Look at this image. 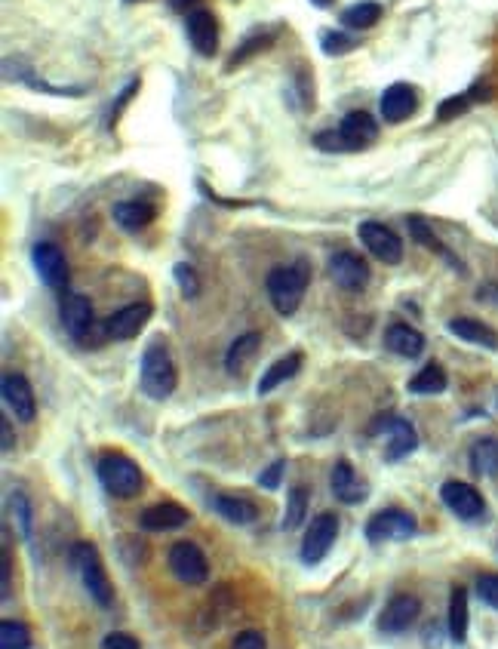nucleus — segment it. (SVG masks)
I'll return each mask as SVG.
<instances>
[{
	"label": "nucleus",
	"mask_w": 498,
	"mask_h": 649,
	"mask_svg": "<svg viewBox=\"0 0 498 649\" xmlns=\"http://www.w3.org/2000/svg\"><path fill=\"white\" fill-rule=\"evenodd\" d=\"M311 283V265L308 259H296L293 265H277L268 271V280H265V290H268V299L274 305L277 314L289 317L296 314L302 299H305V290Z\"/></svg>",
	"instance_id": "obj_1"
},
{
	"label": "nucleus",
	"mask_w": 498,
	"mask_h": 649,
	"mask_svg": "<svg viewBox=\"0 0 498 649\" xmlns=\"http://www.w3.org/2000/svg\"><path fill=\"white\" fill-rule=\"evenodd\" d=\"M139 385L145 391V397L151 400H166L173 397L176 385H179V373L176 363L166 351L163 342H151L142 354V370H139Z\"/></svg>",
	"instance_id": "obj_2"
},
{
	"label": "nucleus",
	"mask_w": 498,
	"mask_h": 649,
	"mask_svg": "<svg viewBox=\"0 0 498 649\" xmlns=\"http://www.w3.org/2000/svg\"><path fill=\"white\" fill-rule=\"evenodd\" d=\"M71 563H74V570L83 582V591H87L102 610H108V606H114V588H111V579L105 573V566H102V557L96 551V545L90 542H77L71 548Z\"/></svg>",
	"instance_id": "obj_3"
},
{
	"label": "nucleus",
	"mask_w": 498,
	"mask_h": 649,
	"mask_svg": "<svg viewBox=\"0 0 498 649\" xmlns=\"http://www.w3.org/2000/svg\"><path fill=\"white\" fill-rule=\"evenodd\" d=\"M96 474L114 499H133L142 490V468L130 456H120V453L102 456Z\"/></svg>",
	"instance_id": "obj_4"
},
{
	"label": "nucleus",
	"mask_w": 498,
	"mask_h": 649,
	"mask_svg": "<svg viewBox=\"0 0 498 649\" xmlns=\"http://www.w3.org/2000/svg\"><path fill=\"white\" fill-rule=\"evenodd\" d=\"M415 536V517L403 508H385L366 520V539L369 545L385 542H406Z\"/></svg>",
	"instance_id": "obj_5"
},
{
	"label": "nucleus",
	"mask_w": 498,
	"mask_h": 649,
	"mask_svg": "<svg viewBox=\"0 0 498 649\" xmlns=\"http://www.w3.org/2000/svg\"><path fill=\"white\" fill-rule=\"evenodd\" d=\"M388 434V443H385V459L388 462H403L406 456H412L419 450V434H415L412 422L400 419V416H382L376 425L369 428V434Z\"/></svg>",
	"instance_id": "obj_6"
},
{
	"label": "nucleus",
	"mask_w": 498,
	"mask_h": 649,
	"mask_svg": "<svg viewBox=\"0 0 498 649\" xmlns=\"http://www.w3.org/2000/svg\"><path fill=\"white\" fill-rule=\"evenodd\" d=\"M336 539H339V517L332 511L317 514L305 530V539H302V560L308 566L320 563L329 554V548L336 545Z\"/></svg>",
	"instance_id": "obj_7"
},
{
	"label": "nucleus",
	"mask_w": 498,
	"mask_h": 649,
	"mask_svg": "<svg viewBox=\"0 0 498 649\" xmlns=\"http://www.w3.org/2000/svg\"><path fill=\"white\" fill-rule=\"evenodd\" d=\"M31 265H34L37 277L44 280L50 290H65L68 287V259H65V253L56 247V243H50V240L34 243Z\"/></svg>",
	"instance_id": "obj_8"
},
{
	"label": "nucleus",
	"mask_w": 498,
	"mask_h": 649,
	"mask_svg": "<svg viewBox=\"0 0 498 649\" xmlns=\"http://www.w3.org/2000/svg\"><path fill=\"white\" fill-rule=\"evenodd\" d=\"M170 570L185 585H200L210 579V560L194 542H176L170 548Z\"/></svg>",
	"instance_id": "obj_9"
},
{
	"label": "nucleus",
	"mask_w": 498,
	"mask_h": 649,
	"mask_svg": "<svg viewBox=\"0 0 498 649\" xmlns=\"http://www.w3.org/2000/svg\"><path fill=\"white\" fill-rule=\"evenodd\" d=\"M363 247L385 265H397L403 259V240L382 222H360L357 228Z\"/></svg>",
	"instance_id": "obj_10"
},
{
	"label": "nucleus",
	"mask_w": 498,
	"mask_h": 649,
	"mask_svg": "<svg viewBox=\"0 0 498 649\" xmlns=\"http://www.w3.org/2000/svg\"><path fill=\"white\" fill-rule=\"evenodd\" d=\"M440 499L459 520H477L486 511V502L477 493V486H471L465 480H446L440 486Z\"/></svg>",
	"instance_id": "obj_11"
},
{
	"label": "nucleus",
	"mask_w": 498,
	"mask_h": 649,
	"mask_svg": "<svg viewBox=\"0 0 498 649\" xmlns=\"http://www.w3.org/2000/svg\"><path fill=\"white\" fill-rule=\"evenodd\" d=\"M185 31H188V40H191V47L197 56L203 59H213L216 50H219V22L210 10H191L185 16Z\"/></svg>",
	"instance_id": "obj_12"
},
{
	"label": "nucleus",
	"mask_w": 498,
	"mask_h": 649,
	"mask_svg": "<svg viewBox=\"0 0 498 649\" xmlns=\"http://www.w3.org/2000/svg\"><path fill=\"white\" fill-rule=\"evenodd\" d=\"M329 277H332V283H336L339 290L360 293V290H366V283H369V265L357 253L342 250L336 256H329Z\"/></svg>",
	"instance_id": "obj_13"
},
{
	"label": "nucleus",
	"mask_w": 498,
	"mask_h": 649,
	"mask_svg": "<svg viewBox=\"0 0 498 649\" xmlns=\"http://www.w3.org/2000/svg\"><path fill=\"white\" fill-rule=\"evenodd\" d=\"M151 320V305L148 302H133V305H123L117 308L108 320H105V336L117 339V342H127L133 336L142 333V327Z\"/></svg>",
	"instance_id": "obj_14"
},
{
	"label": "nucleus",
	"mask_w": 498,
	"mask_h": 649,
	"mask_svg": "<svg viewBox=\"0 0 498 649\" xmlns=\"http://www.w3.org/2000/svg\"><path fill=\"white\" fill-rule=\"evenodd\" d=\"M422 616V600L415 594H397L385 603V610L379 616V631L382 634H403L415 619Z\"/></svg>",
	"instance_id": "obj_15"
},
{
	"label": "nucleus",
	"mask_w": 498,
	"mask_h": 649,
	"mask_svg": "<svg viewBox=\"0 0 498 649\" xmlns=\"http://www.w3.org/2000/svg\"><path fill=\"white\" fill-rule=\"evenodd\" d=\"M59 317H62V327L71 339L83 342L87 333L93 330V302L80 293H65L62 305H59Z\"/></svg>",
	"instance_id": "obj_16"
},
{
	"label": "nucleus",
	"mask_w": 498,
	"mask_h": 649,
	"mask_svg": "<svg viewBox=\"0 0 498 649\" xmlns=\"http://www.w3.org/2000/svg\"><path fill=\"white\" fill-rule=\"evenodd\" d=\"M0 391H4L7 410H10L19 422H34V416H37V400H34L31 382H28L25 376L7 373V376H4V385H0Z\"/></svg>",
	"instance_id": "obj_17"
},
{
	"label": "nucleus",
	"mask_w": 498,
	"mask_h": 649,
	"mask_svg": "<svg viewBox=\"0 0 498 649\" xmlns=\"http://www.w3.org/2000/svg\"><path fill=\"white\" fill-rule=\"evenodd\" d=\"M339 136H342L345 151H360V148H366V145H372L379 139V120L372 114H366V111H351L342 120Z\"/></svg>",
	"instance_id": "obj_18"
},
{
	"label": "nucleus",
	"mask_w": 498,
	"mask_h": 649,
	"mask_svg": "<svg viewBox=\"0 0 498 649\" xmlns=\"http://www.w3.org/2000/svg\"><path fill=\"white\" fill-rule=\"evenodd\" d=\"M415 108H419V93L409 84H391L379 99V111H382L385 124H403L409 114H415Z\"/></svg>",
	"instance_id": "obj_19"
},
{
	"label": "nucleus",
	"mask_w": 498,
	"mask_h": 649,
	"mask_svg": "<svg viewBox=\"0 0 498 649\" xmlns=\"http://www.w3.org/2000/svg\"><path fill=\"white\" fill-rule=\"evenodd\" d=\"M188 523V511L176 502H157L139 514V526L145 533H173Z\"/></svg>",
	"instance_id": "obj_20"
},
{
	"label": "nucleus",
	"mask_w": 498,
	"mask_h": 649,
	"mask_svg": "<svg viewBox=\"0 0 498 649\" xmlns=\"http://www.w3.org/2000/svg\"><path fill=\"white\" fill-rule=\"evenodd\" d=\"M329 483H332V493H336V499L342 505H360L369 496V486L357 477V471L345 459H339L336 465H332Z\"/></svg>",
	"instance_id": "obj_21"
},
{
	"label": "nucleus",
	"mask_w": 498,
	"mask_h": 649,
	"mask_svg": "<svg viewBox=\"0 0 498 649\" xmlns=\"http://www.w3.org/2000/svg\"><path fill=\"white\" fill-rule=\"evenodd\" d=\"M449 333L459 336L462 342L477 345V348L498 351V333H495L492 327H486L483 320H474V317H452V320H449Z\"/></svg>",
	"instance_id": "obj_22"
},
{
	"label": "nucleus",
	"mask_w": 498,
	"mask_h": 649,
	"mask_svg": "<svg viewBox=\"0 0 498 649\" xmlns=\"http://www.w3.org/2000/svg\"><path fill=\"white\" fill-rule=\"evenodd\" d=\"M385 345L397 357L415 360V357H422V351H425V336L415 327H409V323H394V327H388V333H385Z\"/></svg>",
	"instance_id": "obj_23"
},
{
	"label": "nucleus",
	"mask_w": 498,
	"mask_h": 649,
	"mask_svg": "<svg viewBox=\"0 0 498 649\" xmlns=\"http://www.w3.org/2000/svg\"><path fill=\"white\" fill-rule=\"evenodd\" d=\"M111 216L123 231L136 234V231H142V228H148L154 222L157 210L151 204H145V200H120V204H114Z\"/></svg>",
	"instance_id": "obj_24"
},
{
	"label": "nucleus",
	"mask_w": 498,
	"mask_h": 649,
	"mask_svg": "<svg viewBox=\"0 0 498 649\" xmlns=\"http://www.w3.org/2000/svg\"><path fill=\"white\" fill-rule=\"evenodd\" d=\"M302 351H289V354H283V357H277L271 367L262 373V379H259V394H271L274 388H280L283 382H289L293 379L299 370H302Z\"/></svg>",
	"instance_id": "obj_25"
},
{
	"label": "nucleus",
	"mask_w": 498,
	"mask_h": 649,
	"mask_svg": "<svg viewBox=\"0 0 498 649\" xmlns=\"http://www.w3.org/2000/svg\"><path fill=\"white\" fill-rule=\"evenodd\" d=\"M468 625H471V610H468V591L462 585H455L449 594V616L446 628L452 643H465L468 640Z\"/></svg>",
	"instance_id": "obj_26"
},
{
	"label": "nucleus",
	"mask_w": 498,
	"mask_h": 649,
	"mask_svg": "<svg viewBox=\"0 0 498 649\" xmlns=\"http://www.w3.org/2000/svg\"><path fill=\"white\" fill-rule=\"evenodd\" d=\"M259 345H262V336L259 333H243L231 342L228 354H225V370L231 376H240L246 367H249V360H253L259 354Z\"/></svg>",
	"instance_id": "obj_27"
},
{
	"label": "nucleus",
	"mask_w": 498,
	"mask_h": 649,
	"mask_svg": "<svg viewBox=\"0 0 498 649\" xmlns=\"http://www.w3.org/2000/svg\"><path fill=\"white\" fill-rule=\"evenodd\" d=\"M406 225H409V234H412V240H415V243H422L425 250H431V253L443 256V259H446V262H449V265H452L455 271H462V274H465L462 262L455 259V256H452V253H449V250L443 247V243H440V237L434 234V228H431V225H428V222H425L422 216H409V219H406Z\"/></svg>",
	"instance_id": "obj_28"
},
{
	"label": "nucleus",
	"mask_w": 498,
	"mask_h": 649,
	"mask_svg": "<svg viewBox=\"0 0 498 649\" xmlns=\"http://www.w3.org/2000/svg\"><path fill=\"white\" fill-rule=\"evenodd\" d=\"M274 40H277V31H274V28H259V31H253V34H246V40L231 53V59L225 62V71H234L237 65H243V62H249L253 56L265 53V50L274 44Z\"/></svg>",
	"instance_id": "obj_29"
},
{
	"label": "nucleus",
	"mask_w": 498,
	"mask_h": 649,
	"mask_svg": "<svg viewBox=\"0 0 498 649\" xmlns=\"http://www.w3.org/2000/svg\"><path fill=\"white\" fill-rule=\"evenodd\" d=\"M213 508L228 520V523H237V526H243V523H253L256 517H259V511H256V505L249 502V499H243V496H228V493H219V496H213Z\"/></svg>",
	"instance_id": "obj_30"
},
{
	"label": "nucleus",
	"mask_w": 498,
	"mask_h": 649,
	"mask_svg": "<svg viewBox=\"0 0 498 649\" xmlns=\"http://www.w3.org/2000/svg\"><path fill=\"white\" fill-rule=\"evenodd\" d=\"M382 4L376 0H360V4H351L348 10H342V25L351 31H369L382 22Z\"/></svg>",
	"instance_id": "obj_31"
},
{
	"label": "nucleus",
	"mask_w": 498,
	"mask_h": 649,
	"mask_svg": "<svg viewBox=\"0 0 498 649\" xmlns=\"http://www.w3.org/2000/svg\"><path fill=\"white\" fill-rule=\"evenodd\" d=\"M471 471L477 477H498V440L480 437L471 446Z\"/></svg>",
	"instance_id": "obj_32"
},
{
	"label": "nucleus",
	"mask_w": 498,
	"mask_h": 649,
	"mask_svg": "<svg viewBox=\"0 0 498 649\" xmlns=\"http://www.w3.org/2000/svg\"><path fill=\"white\" fill-rule=\"evenodd\" d=\"M449 385L446 379V370L440 367V363H428V367H422L419 373H415L409 379V394H419V397H428V394H443Z\"/></svg>",
	"instance_id": "obj_33"
},
{
	"label": "nucleus",
	"mask_w": 498,
	"mask_h": 649,
	"mask_svg": "<svg viewBox=\"0 0 498 649\" xmlns=\"http://www.w3.org/2000/svg\"><path fill=\"white\" fill-rule=\"evenodd\" d=\"M308 517V490L305 486H293L286 496V511H283V530H299Z\"/></svg>",
	"instance_id": "obj_34"
},
{
	"label": "nucleus",
	"mask_w": 498,
	"mask_h": 649,
	"mask_svg": "<svg viewBox=\"0 0 498 649\" xmlns=\"http://www.w3.org/2000/svg\"><path fill=\"white\" fill-rule=\"evenodd\" d=\"M477 93H483V87H474V90H468V93H459V96L443 99V102L437 105V120L449 124V120H455V117H462L465 111H471V105L483 99V96H477Z\"/></svg>",
	"instance_id": "obj_35"
},
{
	"label": "nucleus",
	"mask_w": 498,
	"mask_h": 649,
	"mask_svg": "<svg viewBox=\"0 0 498 649\" xmlns=\"http://www.w3.org/2000/svg\"><path fill=\"white\" fill-rule=\"evenodd\" d=\"M0 649H31V631L25 622L4 619L0 622Z\"/></svg>",
	"instance_id": "obj_36"
},
{
	"label": "nucleus",
	"mask_w": 498,
	"mask_h": 649,
	"mask_svg": "<svg viewBox=\"0 0 498 649\" xmlns=\"http://www.w3.org/2000/svg\"><path fill=\"white\" fill-rule=\"evenodd\" d=\"M357 44H360V40L354 34H348V31H323L320 34V50L326 56H345V53L357 50Z\"/></svg>",
	"instance_id": "obj_37"
},
{
	"label": "nucleus",
	"mask_w": 498,
	"mask_h": 649,
	"mask_svg": "<svg viewBox=\"0 0 498 649\" xmlns=\"http://www.w3.org/2000/svg\"><path fill=\"white\" fill-rule=\"evenodd\" d=\"M7 502H10L13 517H16V530L22 533V539H28L31 536V505H28L25 493H13Z\"/></svg>",
	"instance_id": "obj_38"
},
{
	"label": "nucleus",
	"mask_w": 498,
	"mask_h": 649,
	"mask_svg": "<svg viewBox=\"0 0 498 649\" xmlns=\"http://www.w3.org/2000/svg\"><path fill=\"white\" fill-rule=\"evenodd\" d=\"M173 277H176V283H179V290H182L185 299H197L200 296V277H197V271L191 265L179 262L173 268Z\"/></svg>",
	"instance_id": "obj_39"
},
{
	"label": "nucleus",
	"mask_w": 498,
	"mask_h": 649,
	"mask_svg": "<svg viewBox=\"0 0 498 649\" xmlns=\"http://www.w3.org/2000/svg\"><path fill=\"white\" fill-rule=\"evenodd\" d=\"M477 594L486 606H492V610H498V573H483L477 579Z\"/></svg>",
	"instance_id": "obj_40"
},
{
	"label": "nucleus",
	"mask_w": 498,
	"mask_h": 649,
	"mask_svg": "<svg viewBox=\"0 0 498 649\" xmlns=\"http://www.w3.org/2000/svg\"><path fill=\"white\" fill-rule=\"evenodd\" d=\"M231 649H268V640H265V634H262V631L249 628V631H240V634L234 637Z\"/></svg>",
	"instance_id": "obj_41"
},
{
	"label": "nucleus",
	"mask_w": 498,
	"mask_h": 649,
	"mask_svg": "<svg viewBox=\"0 0 498 649\" xmlns=\"http://www.w3.org/2000/svg\"><path fill=\"white\" fill-rule=\"evenodd\" d=\"M283 471H286V459L271 462V465L259 474V486H265V490H277L280 480H283Z\"/></svg>",
	"instance_id": "obj_42"
},
{
	"label": "nucleus",
	"mask_w": 498,
	"mask_h": 649,
	"mask_svg": "<svg viewBox=\"0 0 498 649\" xmlns=\"http://www.w3.org/2000/svg\"><path fill=\"white\" fill-rule=\"evenodd\" d=\"M102 649H142V646H139L136 637L123 634V631H114V634H108V637L102 640Z\"/></svg>",
	"instance_id": "obj_43"
},
{
	"label": "nucleus",
	"mask_w": 498,
	"mask_h": 649,
	"mask_svg": "<svg viewBox=\"0 0 498 649\" xmlns=\"http://www.w3.org/2000/svg\"><path fill=\"white\" fill-rule=\"evenodd\" d=\"M139 90V80H130L127 87H123V93L117 96V105H111V114H108V124H114V120L120 117V111H123V105H130V99H133V93Z\"/></svg>",
	"instance_id": "obj_44"
},
{
	"label": "nucleus",
	"mask_w": 498,
	"mask_h": 649,
	"mask_svg": "<svg viewBox=\"0 0 498 649\" xmlns=\"http://www.w3.org/2000/svg\"><path fill=\"white\" fill-rule=\"evenodd\" d=\"M0 570H4V579H0V597L10 600V582H13V566H10V554L4 551L0 557Z\"/></svg>",
	"instance_id": "obj_45"
},
{
	"label": "nucleus",
	"mask_w": 498,
	"mask_h": 649,
	"mask_svg": "<svg viewBox=\"0 0 498 649\" xmlns=\"http://www.w3.org/2000/svg\"><path fill=\"white\" fill-rule=\"evenodd\" d=\"M0 437H4V443H0V446H4V453H10L13 446H16V440H13V425H10V419H7V416L0 419Z\"/></svg>",
	"instance_id": "obj_46"
},
{
	"label": "nucleus",
	"mask_w": 498,
	"mask_h": 649,
	"mask_svg": "<svg viewBox=\"0 0 498 649\" xmlns=\"http://www.w3.org/2000/svg\"><path fill=\"white\" fill-rule=\"evenodd\" d=\"M166 4H170V10H176V13H188V10H197L200 0H166Z\"/></svg>",
	"instance_id": "obj_47"
},
{
	"label": "nucleus",
	"mask_w": 498,
	"mask_h": 649,
	"mask_svg": "<svg viewBox=\"0 0 498 649\" xmlns=\"http://www.w3.org/2000/svg\"><path fill=\"white\" fill-rule=\"evenodd\" d=\"M311 4H314L317 10H329V7H332V0H311Z\"/></svg>",
	"instance_id": "obj_48"
},
{
	"label": "nucleus",
	"mask_w": 498,
	"mask_h": 649,
	"mask_svg": "<svg viewBox=\"0 0 498 649\" xmlns=\"http://www.w3.org/2000/svg\"><path fill=\"white\" fill-rule=\"evenodd\" d=\"M123 4H139V0H123Z\"/></svg>",
	"instance_id": "obj_49"
}]
</instances>
